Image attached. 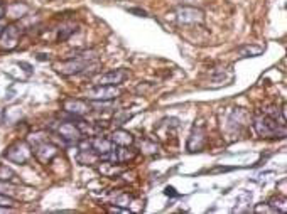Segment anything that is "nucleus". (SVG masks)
Returning <instances> with one entry per match:
<instances>
[{"label": "nucleus", "mask_w": 287, "mask_h": 214, "mask_svg": "<svg viewBox=\"0 0 287 214\" xmlns=\"http://www.w3.org/2000/svg\"><path fill=\"white\" fill-rule=\"evenodd\" d=\"M257 135L262 138H284L285 137V123L270 118L265 113L255 115L252 120Z\"/></svg>", "instance_id": "obj_1"}, {"label": "nucleus", "mask_w": 287, "mask_h": 214, "mask_svg": "<svg viewBox=\"0 0 287 214\" xmlns=\"http://www.w3.org/2000/svg\"><path fill=\"white\" fill-rule=\"evenodd\" d=\"M90 54H91V51L90 52L86 51L85 54H81V56H74V57H71V59H68V61L56 63V64H54V69H56L59 74H63V76L81 74V73H85V69H88L91 66L90 63L96 57V56H90Z\"/></svg>", "instance_id": "obj_2"}, {"label": "nucleus", "mask_w": 287, "mask_h": 214, "mask_svg": "<svg viewBox=\"0 0 287 214\" xmlns=\"http://www.w3.org/2000/svg\"><path fill=\"white\" fill-rule=\"evenodd\" d=\"M4 157L7 160H10V162H14V164L25 165L32 157V148L29 145V142L17 140V142L10 143V145L5 148Z\"/></svg>", "instance_id": "obj_3"}, {"label": "nucleus", "mask_w": 287, "mask_h": 214, "mask_svg": "<svg viewBox=\"0 0 287 214\" xmlns=\"http://www.w3.org/2000/svg\"><path fill=\"white\" fill-rule=\"evenodd\" d=\"M120 95L122 91L117 86H112V84H95V88L86 91V100L88 101H112V100H117Z\"/></svg>", "instance_id": "obj_4"}, {"label": "nucleus", "mask_w": 287, "mask_h": 214, "mask_svg": "<svg viewBox=\"0 0 287 214\" xmlns=\"http://www.w3.org/2000/svg\"><path fill=\"white\" fill-rule=\"evenodd\" d=\"M177 24H203L204 22V14L203 10L196 7H189V5H179L174 10Z\"/></svg>", "instance_id": "obj_5"}, {"label": "nucleus", "mask_w": 287, "mask_h": 214, "mask_svg": "<svg viewBox=\"0 0 287 214\" xmlns=\"http://www.w3.org/2000/svg\"><path fill=\"white\" fill-rule=\"evenodd\" d=\"M31 148H32V155H34L41 164H49L51 160L59 154L58 147L54 145V143H51L49 140L36 143V145H32Z\"/></svg>", "instance_id": "obj_6"}, {"label": "nucleus", "mask_w": 287, "mask_h": 214, "mask_svg": "<svg viewBox=\"0 0 287 214\" xmlns=\"http://www.w3.org/2000/svg\"><path fill=\"white\" fill-rule=\"evenodd\" d=\"M63 110L73 116V118H81V116L88 115L91 111L90 101L78 100V98H68L63 101Z\"/></svg>", "instance_id": "obj_7"}, {"label": "nucleus", "mask_w": 287, "mask_h": 214, "mask_svg": "<svg viewBox=\"0 0 287 214\" xmlns=\"http://www.w3.org/2000/svg\"><path fill=\"white\" fill-rule=\"evenodd\" d=\"M19 39H20V29L17 25L15 24L5 25L2 34H0V47H4L7 51L14 49V47H17Z\"/></svg>", "instance_id": "obj_8"}, {"label": "nucleus", "mask_w": 287, "mask_h": 214, "mask_svg": "<svg viewBox=\"0 0 287 214\" xmlns=\"http://www.w3.org/2000/svg\"><path fill=\"white\" fill-rule=\"evenodd\" d=\"M128 78V71L125 69H113V71H108L100 74L93 79L95 84H112V86H118L120 83H123Z\"/></svg>", "instance_id": "obj_9"}, {"label": "nucleus", "mask_w": 287, "mask_h": 214, "mask_svg": "<svg viewBox=\"0 0 287 214\" xmlns=\"http://www.w3.org/2000/svg\"><path fill=\"white\" fill-rule=\"evenodd\" d=\"M56 132L63 140H66L69 143H76L80 138H83V133H81L80 128L71 121H61L58 125Z\"/></svg>", "instance_id": "obj_10"}, {"label": "nucleus", "mask_w": 287, "mask_h": 214, "mask_svg": "<svg viewBox=\"0 0 287 214\" xmlns=\"http://www.w3.org/2000/svg\"><path fill=\"white\" fill-rule=\"evenodd\" d=\"M206 142V133H204V127L194 125L191 135L188 138V150L189 152H199Z\"/></svg>", "instance_id": "obj_11"}, {"label": "nucleus", "mask_w": 287, "mask_h": 214, "mask_svg": "<svg viewBox=\"0 0 287 214\" xmlns=\"http://www.w3.org/2000/svg\"><path fill=\"white\" fill-rule=\"evenodd\" d=\"M91 148H93L98 155H103V154L112 152L113 148H115V143H113L110 138L96 135V137H93V140H91Z\"/></svg>", "instance_id": "obj_12"}, {"label": "nucleus", "mask_w": 287, "mask_h": 214, "mask_svg": "<svg viewBox=\"0 0 287 214\" xmlns=\"http://www.w3.org/2000/svg\"><path fill=\"white\" fill-rule=\"evenodd\" d=\"M110 140L115 143V145H118V147H128V145H134L135 138H134V135H132L131 132L118 128V130H115L110 135Z\"/></svg>", "instance_id": "obj_13"}, {"label": "nucleus", "mask_w": 287, "mask_h": 214, "mask_svg": "<svg viewBox=\"0 0 287 214\" xmlns=\"http://www.w3.org/2000/svg\"><path fill=\"white\" fill-rule=\"evenodd\" d=\"M228 121L231 123L230 127H233V128L237 127V130H240V128H243L248 121H250V115H248L243 108H235L231 111Z\"/></svg>", "instance_id": "obj_14"}, {"label": "nucleus", "mask_w": 287, "mask_h": 214, "mask_svg": "<svg viewBox=\"0 0 287 214\" xmlns=\"http://www.w3.org/2000/svg\"><path fill=\"white\" fill-rule=\"evenodd\" d=\"M29 12V7H27L25 4H20V2H15V4H10L7 9H5V15L10 19H20L24 17V15Z\"/></svg>", "instance_id": "obj_15"}, {"label": "nucleus", "mask_w": 287, "mask_h": 214, "mask_svg": "<svg viewBox=\"0 0 287 214\" xmlns=\"http://www.w3.org/2000/svg\"><path fill=\"white\" fill-rule=\"evenodd\" d=\"M78 162L81 165H95L100 162V155L96 154L93 148H88V150H81L78 155Z\"/></svg>", "instance_id": "obj_16"}, {"label": "nucleus", "mask_w": 287, "mask_h": 214, "mask_svg": "<svg viewBox=\"0 0 287 214\" xmlns=\"http://www.w3.org/2000/svg\"><path fill=\"white\" fill-rule=\"evenodd\" d=\"M242 57H255V56H260L264 52V46H255V44H247V46H242L240 49H238Z\"/></svg>", "instance_id": "obj_17"}, {"label": "nucleus", "mask_w": 287, "mask_h": 214, "mask_svg": "<svg viewBox=\"0 0 287 214\" xmlns=\"http://www.w3.org/2000/svg\"><path fill=\"white\" fill-rule=\"evenodd\" d=\"M267 204H269L270 207H272V211H274V212H280V214H282V212L287 211L285 199H284V197H280V196H279V197H277V196L270 197Z\"/></svg>", "instance_id": "obj_18"}, {"label": "nucleus", "mask_w": 287, "mask_h": 214, "mask_svg": "<svg viewBox=\"0 0 287 214\" xmlns=\"http://www.w3.org/2000/svg\"><path fill=\"white\" fill-rule=\"evenodd\" d=\"M76 32V24H64L63 27H59L58 30V42H63V41H66L69 36L74 34Z\"/></svg>", "instance_id": "obj_19"}, {"label": "nucleus", "mask_w": 287, "mask_h": 214, "mask_svg": "<svg viewBox=\"0 0 287 214\" xmlns=\"http://www.w3.org/2000/svg\"><path fill=\"white\" fill-rule=\"evenodd\" d=\"M17 191H19V186H15V182H9V180H2V179H0V194L14 197Z\"/></svg>", "instance_id": "obj_20"}, {"label": "nucleus", "mask_w": 287, "mask_h": 214, "mask_svg": "<svg viewBox=\"0 0 287 214\" xmlns=\"http://www.w3.org/2000/svg\"><path fill=\"white\" fill-rule=\"evenodd\" d=\"M0 179L2 180H9V182H17V174L14 172L12 169L7 167V165L0 164Z\"/></svg>", "instance_id": "obj_21"}, {"label": "nucleus", "mask_w": 287, "mask_h": 214, "mask_svg": "<svg viewBox=\"0 0 287 214\" xmlns=\"http://www.w3.org/2000/svg\"><path fill=\"white\" fill-rule=\"evenodd\" d=\"M140 152H144V154H155L157 152V145L154 142H149V140H144L142 142V145H140Z\"/></svg>", "instance_id": "obj_22"}, {"label": "nucleus", "mask_w": 287, "mask_h": 214, "mask_svg": "<svg viewBox=\"0 0 287 214\" xmlns=\"http://www.w3.org/2000/svg\"><path fill=\"white\" fill-rule=\"evenodd\" d=\"M0 206H2V207H14L15 206V199H14V197L5 196V194H0Z\"/></svg>", "instance_id": "obj_23"}, {"label": "nucleus", "mask_w": 287, "mask_h": 214, "mask_svg": "<svg viewBox=\"0 0 287 214\" xmlns=\"http://www.w3.org/2000/svg\"><path fill=\"white\" fill-rule=\"evenodd\" d=\"M131 118H132L131 113H123V115H120V116H115V118H113V123H115V125H122L123 121H125V120H131Z\"/></svg>", "instance_id": "obj_24"}, {"label": "nucleus", "mask_w": 287, "mask_h": 214, "mask_svg": "<svg viewBox=\"0 0 287 214\" xmlns=\"http://www.w3.org/2000/svg\"><path fill=\"white\" fill-rule=\"evenodd\" d=\"M255 212H274V211H272V207L267 204V202H265V204L262 202V204L255 206Z\"/></svg>", "instance_id": "obj_25"}, {"label": "nucleus", "mask_w": 287, "mask_h": 214, "mask_svg": "<svg viewBox=\"0 0 287 214\" xmlns=\"http://www.w3.org/2000/svg\"><path fill=\"white\" fill-rule=\"evenodd\" d=\"M128 12L139 15V17H147V12H145V10H142V9H128Z\"/></svg>", "instance_id": "obj_26"}, {"label": "nucleus", "mask_w": 287, "mask_h": 214, "mask_svg": "<svg viewBox=\"0 0 287 214\" xmlns=\"http://www.w3.org/2000/svg\"><path fill=\"white\" fill-rule=\"evenodd\" d=\"M166 196H177V192H176V189L174 187H166Z\"/></svg>", "instance_id": "obj_27"}, {"label": "nucleus", "mask_w": 287, "mask_h": 214, "mask_svg": "<svg viewBox=\"0 0 287 214\" xmlns=\"http://www.w3.org/2000/svg\"><path fill=\"white\" fill-rule=\"evenodd\" d=\"M4 15H5V7L4 5H0V20L4 19Z\"/></svg>", "instance_id": "obj_28"}, {"label": "nucleus", "mask_w": 287, "mask_h": 214, "mask_svg": "<svg viewBox=\"0 0 287 214\" xmlns=\"http://www.w3.org/2000/svg\"><path fill=\"white\" fill-rule=\"evenodd\" d=\"M4 27H5V25H4V22H2V20H0V34H2V30H4Z\"/></svg>", "instance_id": "obj_29"}]
</instances>
